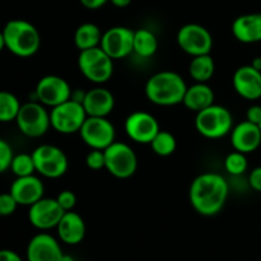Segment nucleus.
<instances>
[{"instance_id": "nucleus-42", "label": "nucleus", "mask_w": 261, "mask_h": 261, "mask_svg": "<svg viewBox=\"0 0 261 261\" xmlns=\"http://www.w3.org/2000/svg\"><path fill=\"white\" fill-rule=\"evenodd\" d=\"M61 261H74V259H73V256H70V255H66V254H64V256H63V260Z\"/></svg>"}, {"instance_id": "nucleus-3", "label": "nucleus", "mask_w": 261, "mask_h": 261, "mask_svg": "<svg viewBox=\"0 0 261 261\" xmlns=\"http://www.w3.org/2000/svg\"><path fill=\"white\" fill-rule=\"evenodd\" d=\"M5 48L18 58H31L41 46L37 28L24 19H10L3 28Z\"/></svg>"}, {"instance_id": "nucleus-39", "label": "nucleus", "mask_w": 261, "mask_h": 261, "mask_svg": "<svg viewBox=\"0 0 261 261\" xmlns=\"http://www.w3.org/2000/svg\"><path fill=\"white\" fill-rule=\"evenodd\" d=\"M110 2H111L112 5H115V7L117 8H125L127 7L133 0H110Z\"/></svg>"}, {"instance_id": "nucleus-30", "label": "nucleus", "mask_w": 261, "mask_h": 261, "mask_svg": "<svg viewBox=\"0 0 261 261\" xmlns=\"http://www.w3.org/2000/svg\"><path fill=\"white\" fill-rule=\"evenodd\" d=\"M247 167H249V162H247L246 154L239 152V150L231 152L224 160V168H226L227 173L233 177L244 175L247 171Z\"/></svg>"}, {"instance_id": "nucleus-16", "label": "nucleus", "mask_w": 261, "mask_h": 261, "mask_svg": "<svg viewBox=\"0 0 261 261\" xmlns=\"http://www.w3.org/2000/svg\"><path fill=\"white\" fill-rule=\"evenodd\" d=\"M63 256V249L58 240L46 232L33 236L27 245V261H61Z\"/></svg>"}, {"instance_id": "nucleus-35", "label": "nucleus", "mask_w": 261, "mask_h": 261, "mask_svg": "<svg viewBox=\"0 0 261 261\" xmlns=\"http://www.w3.org/2000/svg\"><path fill=\"white\" fill-rule=\"evenodd\" d=\"M249 185L252 190L261 193V166L255 167L249 175Z\"/></svg>"}, {"instance_id": "nucleus-20", "label": "nucleus", "mask_w": 261, "mask_h": 261, "mask_svg": "<svg viewBox=\"0 0 261 261\" xmlns=\"http://www.w3.org/2000/svg\"><path fill=\"white\" fill-rule=\"evenodd\" d=\"M83 107L88 116L107 117L115 107V97L111 91L103 87H96L86 92Z\"/></svg>"}, {"instance_id": "nucleus-4", "label": "nucleus", "mask_w": 261, "mask_h": 261, "mask_svg": "<svg viewBox=\"0 0 261 261\" xmlns=\"http://www.w3.org/2000/svg\"><path fill=\"white\" fill-rule=\"evenodd\" d=\"M195 127L206 139H221L233 129V116L228 109L213 103L196 112Z\"/></svg>"}, {"instance_id": "nucleus-29", "label": "nucleus", "mask_w": 261, "mask_h": 261, "mask_svg": "<svg viewBox=\"0 0 261 261\" xmlns=\"http://www.w3.org/2000/svg\"><path fill=\"white\" fill-rule=\"evenodd\" d=\"M9 170L12 171L15 177H24V176L35 175L36 166L32 153L31 154H28V153L14 154Z\"/></svg>"}, {"instance_id": "nucleus-12", "label": "nucleus", "mask_w": 261, "mask_h": 261, "mask_svg": "<svg viewBox=\"0 0 261 261\" xmlns=\"http://www.w3.org/2000/svg\"><path fill=\"white\" fill-rule=\"evenodd\" d=\"M134 31L124 25H116L102 33L101 48L112 59L119 60L134 53Z\"/></svg>"}, {"instance_id": "nucleus-41", "label": "nucleus", "mask_w": 261, "mask_h": 261, "mask_svg": "<svg viewBox=\"0 0 261 261\" xmlns=\"http://www.w3.org/2000/svg\"><path fill=\"white\" fill-rule=\"evenodd\" d=\"M5 48V40L4 35H3V31H0V53Z\"/></svg>"}, {"instance_id": "nucleus-19", "label": "nucleus", "mask_w": 261, "mask_h": 261, "mask_svg": "<svg viewBox=\"0 0 261 261\" xmlns=\"http://www.w3.org/2000/svg\"><path fill=\"white\" fill-rule=\"evenodd\" d=\"M229 134H231V144L233 149L245 154L255 152L261 145L260 126L247 120L233 126Z\"/></svg>"}, {"instance_id": "nucleus-44", "label": "nucleus", "mask_w": 261, "mask_h": 261, "mask_svg": "<svg viewBox=\"0 0 261 261\" xmlns=\"http://www.w3.org/2000/svg\"><path fill=\"white\" fill-rule=\"evenodd\" d=\"M260 99H261V96H260Z\"/></svg>"}, {"instance_id": "nucleus-9", "label": "nucleus", "mask_w": 261, "mask_h": 261, "mask_svg": "<svg viewBox=\"0 0 261 261\" xmlns=\"http://www.w3.org/2000/svg\"><path fill=\"white\" fill-rule=\"evenodd\" d=\"M36 172L47 178H59L68 171L69 161L61 148L53 144L38 145L32 152Z\"/></svg>"}, {"instance_id": "nucleus-24", "label": "nucleus", "mask_w": 261, "mask_h": 261, "mask_svg": "<svg viewBox=\"0 0 261 261\" xmlns=\"http://www.w3.org/2000/svg\"><path fill=\"white\" fill-rule=\"evenodd\" d=\"M102 32L94 23H83L74 33V43L79 51L101 45Z\"/></svg>"}, {"instance_id": "nucleus-43", "label": "nucleus", "mask_w": 261, "mask_h": 261, "mask_svg": "<svg viewBox=\"0 0 261 261\" xmlns=\"http://www.w3.org/2000/svg\"><path fill=\"white\" fill-rule=\"evenodd\" d=\"M259 126H260V130H261V122H260V125H259Z\"/></svg>"}, {"instance_id": "nucleus-11", "label": "nucleus", "mask_w": 261, "mask_h": 261, "mask_svg": "<svg viewBox=\"0 0 261 261\" xmlns=\"http://www.w3.org/2000/svg\"><path fill=\"white\" fill-rule=\"evenodd\" d=\"M82 140L92 149L105 150L115 142V127L107 117L88 116L79 130Z\"/></svg>"}, {"instance_id": "nucleus-25", "label": "nucleus", "mask_w": 261, "mask_h": 261, "mask_svg": "<svg viewBox=\"0 0 261 261\" xmlns=\"http://www.w3.org/2000/svg\"><path fill=\"white\" fill-rule=\"evenodd\" d=\"M216 71V63L211 54L194 56L189 65V74L191 78L199 83H206L212 79Z\"/></svg>"}, {"instance_id": "nucleus-36", "label": "nucleus", "mask_w": 261, "mask_h": 261, "mask_svg": "<svg viewBox=\"0 0 261 261\" xmlns=\"http://www.w3.org/2000/svg\"><path fill=\"white\" fill-rule=\"evenodd\" d=\"M246 120L252 124L260 125L261 122V106L260 105H252L246 111Z\"/></svg>"}, {"instance_id": "nucleus-7", "label": "nucleus", "mask_w": 261, "mask_h": 261, "mask_svg": "<svg viewBox=\"0 0 261 261\" xmlns=\"http://www.w3.org/2000/svg\"><path fill=\"white\" fill-rule=\"evenodd\" d=\"M105 168L116 178H129L137 172L138 157L126 143L114 142L103 150Z\"/></svg>"}, {"instance_id": "nucleus-27", "label": "nucleus", "mask_w": 261, "mask_h": 261, "mask_svg": "<svg viewBox=\"0 0 261 261\" xmlns=\"http://www.w3.org/2000/svg\"><path fill=\"white\" fill-rule=\"evenodd\" d=\"M22 103L14 93L0 91V122L15 121Z\"/></svg>"}, {"instance_id": "nucleus-13", "label": "nucleus", "mask_w": 261, "mask_h": 261, "mask_svg": "<svg viewBox=\"0 0 261 261\" xmlns=\"http://www.w3.org/2000/svg\"><path fill=\"white\" fill-rule=\"evenodd\" d=\"M71 91L70 84L61 76L45 75L38 81L35 93L38 102L53 109L70 99Z\"/></svg>"}, {"instance_id": "nucleus-40", "label": "nucleus", "mask_w": 261, "mask_h": 261, "mask_svg": "<svg viewBox=\"0 0 261 261\" xmlns=\"http://www.w3.org/2000/svg\"><path fill=\"white\" fill-rule=\"evenodd\" d=\"M251 65L254 66L255 69H257V70L261 71V56H259V58H255L254 60H252Z\"/></svg>"}, {"instance_id": "nucleus-15", "label": "nucleus", "mask_w": 261, "mask_h": 261, "mask_svg": "<svg viewBox=\"0 0 261 261\" xmlns=\"http://www.w3.org/2000/svg\"><path fill=\"white\" fill-rule=\"evenodd\" d=\"M160 130L157 119L149 112L135 111L125 120V132L127 137L139 144H150Z\"/></svg>"}, {"instance_id": "nucleus-6", "label": "nucleus", "mask_w": 261, "mask_h": 261, "mask_svg": "<svg viewBox=\"0 0 261 261\" xmlns=\"http://www.w3.org/2000/svg\"><path fill=\"white\" fill-rule=\"evenodd\" d=\"M15 122L23 135L28 138H41L51 127L50 112L41 102H27L20 106Z\"/></svg>"}, {"instance_id": "nucleus-18", "label": "nucleus", "mask_w": 261, "mask_h": 261, "mask_svg": "<svg viewBox=\"0 0 261 261\" xmlns=\"http://www.w3.org/2000/svg\"><path fill=\"white\" fill-rule=\"evenodd\" d=\"M9 193L14 196L18 205L31 206L43 198L45 186L43 182L35 175L15 177L10 185Z\"/></svg>"}, {"instance_id": "nucleus-28", "label": "nucleus", "mask_w": 261, "mask_h": 261, "mask_svg": "<svg viewBox=\"0 0 261 261\" xmlns=\"http://www.w3.org/2000/svg\"><path fill=\"white\" fill-rule=\"evenodd\" d=\"M150 147L157 155L168 157L176 150L177 142H176V138L172 133L167 132V130H160L150 142Z\"/></svg>"}, {"instance_id": "nucleus-23", "label": "nucleus", "mask_w": 261, "mask_h": 261, "mask_svg": "<svg viewBox=\"0 0 261 261\" xmlns=\"http://www.w3.org/2000/svg\"><path fill=\"white\" fill-rule=\"evenodd\" d=\"M182 103L190 111L199 112L214 103V92L206 83H199L188 87Z\"/></svg>"}, {"instance_id": "nucleus-33", "label": "nucleus", "mask_w": 261, "mask_h": 261, "mask_svg": "<svg viewBox=\"0 0 261 261\" xmlns=\"http://www.w3.org/2000/svg\"><path fill=\"white\" fill-rule=\"evenodd\" d=\"M87 167L93 171L105 168V152L101 149H92L86 157Z\"/></svg>"}, {"instance_id": "nucleus-31", "label": "nucleus", "mask_w": 261, "mask_h": 261, "mask_svg": "<svg viewBox=\"0 0 261 261\" xmlns=\"http://www.w3.org/2000/svg\"><path fill=\"white\" fill-rule=\"evenodd\" d=\"M13 157H14V153L10 144L7 140L0 138V175L9 170Z\"/></svg>"}, {"instance_id": "nucleus-22", "label": "nucleus", "mask_w": 261, "mask_h": 261, "mask_svg": "<svg viewBox=\"0 0 261 261\" xmlns=\"http://www.w3.org/2000/svg\"><path fill=\"white\" fill-rule=\"evenodd\" d=\"M232 33L242 43L261 42V13H249L237 17L232 23Z\"/></svg>"}, {"instance_id": "nucleus-32", "label": "nucleus", "mask_w": 261, "mask_h": 261, "mask_svg": "<svg viewBox=\"0 0 261 261\" xmlns=\"http://www.w3.org/2000/svg\"><path fill=\"white\" fill-rule=\"evenodd\" d=\"M18 203L10 193L0 194V217H9L15 213Z\"/></svg>"}, {"instance_id": "nucleus-38", "label": "nucleus", "mask_w": 261, "mask_h": 261, "mask_svg": "<svg viewBox=\"0 0 261 261\" xmlns=\"http://www.w3.org/2000/svg\"><path fill=\"white\" fill-rule=\"evenodd\" d=\"M107 2H110V0H81V4L87 9L96 10L103 7Z\"/></svg>"}, {"instance_id": "nucleus-14", "label": "nucleus", "mask_w": 261, "mask_h": 261, "mask_svg": "<svg viewBox=\"0 0 261 261\" xmlns=\"http://www.w3.org/2000/svg\"><path fill=\"white\" fill-rule=\"evenodd\" d=\"M64 211L56 199L42 198L30 206L28 221L35 228L40 231H48L56 228L63 218Z\"/></svg>"}, {"instance_id": "nucleus-5", "label": "nucleus", "mask_w": 261, "mask_h": 261, "mask_svg": "<svg viewBox=\"0 0 261 261\" xmlns=\"http://www.w3.org/2000/svg\"><path fill=\"white\" fill-rule=\"evenodd\" d=\"M78 66L82 74L96 84L106 83L114 74V60L101 46L79 51Z\"/></svg>"}, {"instance_id": "nucleus-34", "label": "nucleus", "mask_w": 261, "mask_h": 261, "mask_svg": "<svg viewBox=\"0 0 261 261\" xmlns=\"http://www.w3.org/2000/svg\"><path fill=\"white\" fill-rule=\"evenodd\" d=\"M56 200L60 204L61 208L65 212L73 211L74 206L76 204V195L70 190H63L58 196H56Z\"/></svg>"}, {"instance_id": "nucleus-17", "label": "nucleus", "mask_w": 261, "mask_h": 261, "mask_svg": "<svg viewBox=\"0 0 261 261\" xmlns=\"http://www.w3.org/2000/svg\"><path fill=\"white\" fill-rule=\"evenodd\" d=\"M234 91L242 98L255 101L260 99L261 96V71L254 66L244 65L240 66L232 78Z\"/></svg>"}, {"instance_id": "nucleus-10", "label": "nucleus", "mask_w": 261, "mask_h": 261, "mask_svg": "<svg viewBox=\"0 0 261 261\" xmlns=\"http://www.w3.org/2000/svg\"><path fill=\"white\" fill-rule=\"evenodd\" d=\"M177 43L184 53L194 58L211 54L213 47V37L204 25L198 23H188L178 30Z\"/></svg>"}, {"instance_id": "nucleus-1", "label": "nucleus", "mask_w": 261, "mask_h": 261, "mask_svg": "<svg viewBox=\"0 0 261 261\" xmlns=\"http://www.w3.org/2000/svg\"><path fill=\"white\" fill-rule=\"evenodd\" d=\"M228 193V182L223 176L216 172H205L194 178L189 190V199L196 213L213 217L224 208Z\"/></svg>"}, {"instance_id": "nucleus-21", "label": "nucleus", "mask_w": 261, "mask_h": 261, "mask_svg": "<svg viewBox=\"0 0 261 261\" xmlns=\"http://www.w3.org/2000/svg\"><path fill=\"white\" fill-rule=\"evenodd\" d=\"M56 231H58V236L61 242L74 246L83 241L86 237L87 228L81 214L69 211L64 213L63 218L60 219L58 227H56Z\"/></svg>"}, {"instance_id": "nucleus-8", "label": "nucleus", "mask_w": 261, "mask_h": 261, "mask_svg": "<svg viewBox=\"0 0 261 261\" xmlns=\"http://www.w3.org/2000/svg\"><path fill=\"white\" fill-rule=\"evenodd\" d=\"M88 115L83 105L73 99H68L50 110L51 127L60 134L79 133Z\"/></svg>"}, {"instance_id": "nucleus-2", "label": "nucleus", "mask_w": 261, "mask_h": 261, "mask_svg": "<svg viewBox=\"0 0 261 261\" xmlns=\"http://www.w3.org/2000/svg\"><path fill=\"white\" fill-rule=\"evenodd\" d=\"M185 81L180 74L171 70L153 74L145 83V96L157 106H175L182 103L185 97Z\"/></svg>"}, {"instance_id": "nucleus-26", "label": "nucleus", "mask_w": 261, "mask_h": 261, "mask_svg": "<svg viewBox=\"0 0 261 261\" xmlns=\"http://www.w3.org/2000/svg\"><path fill=\"white\" fill-rule=\"evenodd\" d=\"M134 53L140 58H152L158 50V38L147 28L134 31Z\"/></svg>"}, {"instance_id": "nucleus-37", "label": "nucleus", "mask_w": 261, "mask_h": 261, "mask_svg": "<svg viewBox=\"0 0 261 261\" xmlns=\"http://www.w3.org/2000/svg\"><path fill=\"white\" fill-rule=\"evenodd\" d=\"M0 261H23V259L13 250L3 249L0 250Z\"/></svg>"}]
</instances>
